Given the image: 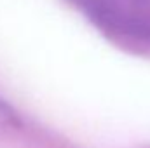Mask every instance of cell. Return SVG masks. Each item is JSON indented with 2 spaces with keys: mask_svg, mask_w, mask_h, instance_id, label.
Wrapping results in <instances>:
<instances>
[{
  "mask_svg": "<svg viewBox=\"0 0 150 148\" xmlns=\"http://www.w3.org/2000/svg\"><path fill=\"white\" fill-rule=\"evenodd\" d=\"M103 32L129 42L150 44V0H72Z\"/></svg>",
  "mask_w": 150,
  "mask_h": 148,
  "instance_id": "obj_1",
  "label": "cell"
},
{
  "mask_svg": "<svg viewBox=\"0 0 150 148\" xmlns=\"http://www.w3.org/2000/svg\"><path fill=\"white\" fill-rule=\"evenodd\" d=\"M12 118V113L7 110V106L0 101V122H9Z\"/></svg>",
  "mask_w": 150,
  "mask_h": 148,
  "instance_id": "obj_2",
  "label": "cell"
}]
</instances>
